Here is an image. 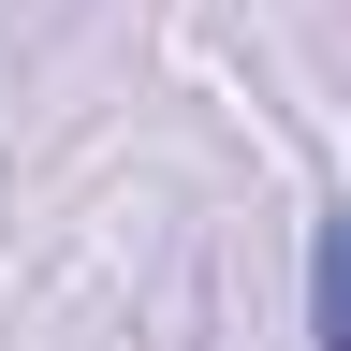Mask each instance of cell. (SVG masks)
<instances>
[{
  "label": "cell",
  "mask_w": 351,
  "mask_h": 351,
  "mask_svg": "<svg viewBox=\"0 0 351 351\" xmlns=\"http://www.w3.org/2000/svg\"><path fill=\"white\" fill-rule=\"evenodd\" d=\"M307 351H351V205H322L307 234Z\"/></svg>",
  "instance_id": "6da1fadb"
}]
</instances>
